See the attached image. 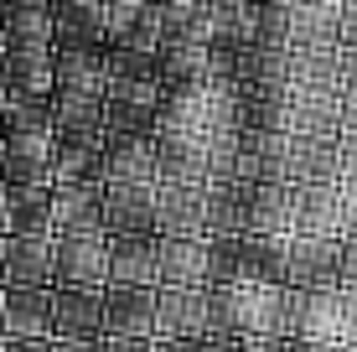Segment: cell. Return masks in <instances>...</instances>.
<instances>
[{
  "label": "cell",
  "mask_w": 357,
  "mask_h": 352,
  "mask_svg": "<svg viewBox=\"0 0 357 352\" xmlns=\"http://www.w3.org/2000/svg\"><path fill=\"white\" fill-rule=\"evenodd\" d=\"M285 337H321V342H342V332H337V290H290Z\"/></svg>",
  "instance_id": "603a6c76"
},
{
  "label": "cell",
  "mask_w": 357,
  "mask_h": 352,
  "mask_svg": "<svg viewBox=\"0 0 357 352\" xmlns=\"http://www.w3.org/2000/svg\"><path fill=\"white\" fill-rule=\"evenodd\" d=\"M342 238H357V187H342Z\"/></svg>",
  "instance_id": "7bdbcfd3"
},
{
  "label": "cell",
  "mask_w": 357,
  "mask_h": 352,
  "mask_svg": "<svg viewBox=\"0 0 357 352\" xmlns=\"http://www.w3.org/2000/svg\"><path fill=\"white\" fill-rule=\"evenodd\" d=\"M155 285L202 290L207 285V238H155Z\"/></svg>",
  "instance_id": "d6986e66"
},
{
  "label": "cell",
  "mask_w": 357,
  "mask_h": 352,
  "mask_svg": "<svg viewBox=\"0 0 357 352\" xmlns=\"http://www.w3.org/2000/svg\"><path fill=\"white\" fill-rule=\"evenodd\" d=\"M290 352H342V342H321V337H290Z\"/></svg>",
  "instance_id": "7dc6e473"
},
{
  "label": "cell",
  "mask_w": 357,
  "mask_h": 352,
  "mask_svg": "<svg viewBox=\"0 0 357 352\" xmlns=\"http://www.w3.org/2000/svg\"><path fill=\"white\" fill-rule=\"evenodd\" d=\"M0 234H6V192H0Z\"/></svg>",
  "instance_id": "681fc988"
},
{
  "label": "cell",
  "mask_w": 357,
  "mask_h": 352,
  "mask_svg": "<svg viewBox=\"0 0 357 352\" xmlns=\"http://www.w3.org/2000/svg\"><path fill=\"white\" fill-rule=\"evenodd\" d=\"M104 337H83V342H52V352H104Z\"/></svg>",
  "instance_id": "c3c4849f"
},
{
  "label": "cell",
  "mask_w": 357,
  "mask_h": 352,
  "mask_svg": "<svg viewBox=\"0 0 357 352\" xmlns=\"http://www.w3.org/2000/svg\"><path fill=\"white\" fill-rule=\"evenodd\" d=\"M342 0H290V47H337Z\"/></svg>",
  "instance_id": "1f68e13d"
},
{
  "label": "cell",
  "mask_w": 357,
  "mask_h": 352,
  "mask_svg": "<svg viewBox=\"0 0 357 352\" xmlns=\"http://www.w3.org/2000/svg\"><path fill=\"white\" fill-rule=\"evenodd\" d=\"M0 109H6V99H0Z\"/></svg>",
  "instance_id": "db71d44e"
},
{
  "label": "cell",
  "mask_w": 357,
  "mask_h": 352,
  "mask_svg": "<svg viewBox=\"0 0 357 352\" xmlns=\"http://www.w3.org/2000/svg\"><path fill=\"white\" fill-rule=\"evenodd\" d=\"M254 42L259 47H290V0L254 6Z\"/></svg>",
  "instance_id": "8d00e7d4"
},
{
  "label": "cell",
  "mask_w": 357,
  "mask_h": 352,
  "mask_svg": "<svg viewBox=\"0 0 357 352\" xmlns=\"http://www.w3.org/2000/svg\"><path fill=\"white\" fill-rule=\"evenodd\" d=\"M104 47H52V89L104 93Z\"/></svg>",
  "instance_id": "83f0119b"
},
{
  "label": "cell",
  "mask_w": 357,
  "mask_h": 352,
  "mask_svg": "<svg viewBox=\"0 0 357 352\" xmlns=\"http://www.w3.org/2000/svg\"><path fill=\"white\" fill-rule=\"evenodd\" d=\"M155 337H207V285H155Z\"/></svg>",
  "instance_id": "ffe728a7"
},
{
  "label": "cell",
  "mask_w": 357,
  "mask_h": 352,
  "mask_svg": "<svg viewBox=\"0 0 357 352\" xmlns=\"http://www.w3.org/2000/svg\"><path fill=\"white\" fill-rule=\"evenodd\" d=\"M337 332L342 342H357V290L337 285Z\"/></svg>",
  "instance_id": "74e56055"
},
{
  "label": "cell",
  "mask_w": 357,
  "mask_h": 352,
  "mask_svg": "<svg viewBox=\"0 0 357 352\" xmlns=\"http://www.w3.org/2000/svg\"><path fill=\"white\" fill-rule=\"evenodd\" d=\"M52 135H104V93L52 89Z\"/></svg>",
  "instance_id": "4dcf8cb0"
},
{
  "label": "cell",
  "mask_w": 357,
  "mask_h": 352,
  "mask_svg": "<svg viewBox=\"0 0 357 352\" xmlns=\"http://www.w3.org/2000/svg\"><path fill=\"white\" fill-rule=\"evenodd\" d=\"M337 264H342V238H311V234L285 238V285L290 290H337Z\"/></svg>",
  "instance_id": "3957f363"
},
{
  "label": "cell",
  "mask_w": 357,
  "mask_h": 352,
  "mask_svg": "<svg viewBox=\"0 0 357 352\" xmlns=\"http://www.w3.org/2000/svg\"><path fill=\"white\" fill-rule=\"evenodd\" d=\"M254 42L249 0H207V52H243Z\"/></svg>",
  "instance_id": "4316f807"
},
{
  "label": "cell",
  "mask_w": 357,
  "mask_h": 352,
  "mask_svg": "<svg viewBox=\"0 0 357 352\" xmlns=\"http://www.w3.org/2000/svg\"><path fill=\"white\" fill-rule=\"evenodd\" d=\"M249 6H264V0H249Z\"/></svg>",
  "instance_id": "816d5d0a"
},
{
  "label": "cell",
  "mask_w": 357,
  "mask_h": 352,
  "mask_svg": "<svg viewBox=\"0 0 357 352\" xmlns=\"http://www.w3.org/2000/svg\"><path fill=\"white\" fill-rule=\"evenodd\" d=\"M243 352H290V337H243Z\"/></svg>",
  "instance_id": "bcb514c9"
},
{
  "label": "cell",
  "mask_w": 357,
  "mask_h": 352,
  "mask_svg": "<svg viewBox=\"0 0 357 352\" xmlns=\"http://www.w3.org/2000/svg\"><path fill=\"white\" fill-rule=\"evenodd\" d=\"M155 234V181H104V238Z\"/></svg>",
  "instance_id": "7a4b0ae2"
},
{
  "label": "cell",
  "mask_w": 357,
  "mask_h": 352,
  "mask_svg": "<svg viewBox=\"0 0 357 352\" xmlns=\"http://www.w3.org/2000/svg\"><path fill=\"white\" fill-rule=\"evenodd\" d=\"M0 285H52V238H16L0 234Z\"/></svg>",
  "instance_id": "4fadbf2b"
},
{
  "label": "cell",
  "mask_w": 357,
  "mask_h": 352,
  "mask_svg": "<svg viewBox=\"0 0 357 352\" xmlns=\"http://www.w3.org/2000/svg\"><path fill=\"white\" fill-rule=\"evenodd\" d=\"M285 83H238V130H285Z\"/></svg>",
  "instance_id": "836d02e7"
},
{
  "label": "cell",
  "mask_w": 357,
  "mask_h": 352,
  "mask_svg": "<svg viewBox=\"0 0 357 352\" xmlns=\"http://www.w3.org/2000/svg\"><path fill=\"white\" fill-rule=\"evenodd\" d=\"M104 337H155V290L104 285Z\"/></svg>",
  "instance_id": "7c38bea8"
},
{
  "label": "cell",
  "mask_w": 357,
  "mask_h": 352,
  "mask_svg": "<svg viewBox=\"0 0 357 352\" xmlns=\"http://www.w3.org/2000/svg\"><path fill=\"white\" fill-rule=\"evenodd\" d=\"M0 187H52V135H0Z\"/></svg>",
  "instance_id": "277c9868"
},
{
  "label": "cell",
  "mask_w": 357,
  "mask_h": 352,
  "mask_svg": "<svg viewBox=\"0 0 357 352\" xmlns=\"http://www.w3.org/2000/svg\"><path fill=\"white\" fill-rule=\"evenodd\" d=\"M73 181H104L98 135H52V187H73Z\"/></svg>",
  "instance_id": "484cf974"
},
{
  "label": "cell",
  "mask_w": 357,
  "mask_h": 352,
  "mask_svg": "<svg viewBox=\"0 0 357 352\" xmlns=\"http://www.w3.org/2000/svg\"><path fill=\"white\" fill-rule=\"evenodd\" d=\"M155 47H207V0L155 6Z\"/></svg>",
  "instance_id": "d4e9b609"
},
{
  "label": "cell",
  "mask_w": 357,
  "mask_h": 352,
  "mask_svg": "<svg viewBox=\"0 0 357 352\" xmlns=\"http://www.w3.org/2000/svg\"><path fill=\"white\" fill-rule=\"evenodd\" d=\"M285 104V135H321L337 140V119H342V89H290Z\"/></svg>",
  "instance_id": "8fae6325"
},
{
  "label": "cell",
  "mask_w": 357,
  "mask_h": 352,
  "mask_svg": "<svg viewBox=\"0 0 357 352\" xmlns=\"http://www.w3.org/2000/svg\"><path fill=\"white\" fill-rule=\"evenodd\" d=\"M104 352H155V337H104Z\"/></svg>",
  "instance_id": "60d3db41"
},
{
  "label": "cell",
  "mask_w": 357,
  "mask_h": 352,
  "mask_svg": "<svg viewBox=\"0 0 357 352\" xmlns=\"http://www.w3.org/2000/svg\"><path fill=\"white\" fill-rule=\"evenodd\" d=\"M104 337V290L52 285V342H83Z\"/></svg>",
  "instance_id": "8992f818"
},
{
  "label": "cell",
  "mask_w": 357,
  "mask_h": 352,
  "mask_svg": "<svg viewBox=\"0 0 357 352\" xmlns=\"http://www.w3.org/2000/svg\"><path fill=\"white\" fill-rule=\"evenodd\" d=\"M337 135L357 140V93H342V119H337Z\"/></svg>",
  "instance_id": "f6af8a7d"
},
{
  "label": "cell",
  "mask_w": 357,
  "mask_h": 352,
  "mask_svg": "<svg viewBox=\"0 0 357 352\" xmlns=\"http://www.w3.org/2000/svg\"><path fill=\"white\" fill-rule=\"evenodd\" d=\"M47 10H52V47H104L98 0H47Z\"/></svg>",
  "instance_id": "7402d4cb"
},
{
  "label": "cell",
  "mask_w": 357,
  "mask_h": 352,
  "mask_svg": "<svg viewBox=\"0 0 357 352\" xmlns=\"http://www.w3.org/2000/svg\"><path fill=\"white\" fill-rule=\"evenodd\" d=\"M155 352H207V337H155Z\"/></svg>",
  "instance_id": "ee69618b"
},
{
  "label": "cell",
  "mask_w": 357,
  "mask_h": 352,
  "mask_svg": "<svg viewBox=\"0 0 357 352\" xmlns=\"http://www.w3.org/2000/svg\"><path fill=\"white\" fill-rule=\"evenodd\" d=\"M0 135L21 130V135H52V99H26V93H0Z\"/></svg>",
  "instance_id": "d590c367"
},
{
  "label": "cell",
  "mask_w": 357,
  "mask_h": 352,
  "mask_svg": "<svg viewBox=\"0 0 357 352\" xmlns=\"http://www.w3.org/2000/svg\"><path fill=\"white\" fill-rule=\"evenodd\" d=\"M0 352H52V337H0Z\"/></svg>",
  "instance_id": "b9f144b4"
},
{
  "label": "cell",
  "mask_w": 357,
  "mask_h": 352,
  "mask_svg": "<svg viewBox=\"0 0 357 352\" xmlns=\"http://www.w3.org/2000/svg\"><path fill=\"white\" fill-rule=\"evenodd\" d=\"M155 83L104 89V135H155Z\"/></svg>",
  "instance_id": "5bb4252c"
},
{
  "label": "cell",
  "mask_w": 357,
  "mask_h": 352,
  "mask_svg": "<svg viewBox=\"0 0 357 352\" xmlns=\"http://www.w3.org/2000/svg\"><path fill=\"white\" fill-rule=\"evenodd\" d=\"M52 285L104 290L109 285V238L104 234H63V238H52Z\"/></svg>",
  "instance_id": "6da1fadb"
},
{
  "label": "cell",
  "mask_w": 357,
  "mask_h": 352,
  "mask_svg": "<svg viewBox=\"0 0 357 352\" xmlns=\"http://www.w3.org/2000/svg\"><path fill=\"white\" fill-rule=\"evenodd\" d=\"M155 181L202 187L207 181V140L197 130H166V135H155Z\"/></svg>",
  "instance_id": "ba28073f"
},
{
  "label": "cell",
  "mask_w": 357,
  "mask_h": 352,
  "mask_svg": "<svg viewBox=\"0 0 357 352\" xmlns=\"http://www.w3.org/2000/svg\"><path fill=\"white\" fill-rule=\"evenodd\" d=\"M243 234L290 238V187L285 181H243Z\"/></svg>",
  "instance_id": "ac0fdd59"
},
{
  "label": "cell",
  "mask_w": 357,
  "mask_h": 352,
  "mask_svg": "<svg viewBox=\"0 0 357 352\" xmlns=\"http://www.w3.org/2000/svg\"><path fill=\"white\" fill-rule=\"evenodd\" d=\"M0 337H52V285H0Z\"/></svg>",
  "instance_id": "30bf717a"
},
{
  "label": "cell",
  "mask_w": 357,
  "mask_h": 352,
  "mask_svg": "<svg viewBox=\"0 0 357 352\" xmlns=\"http://www.w3.org/2000/svg\"><path fill=\"white\" fill-rule=\"evenodd\" d=\"M0 93L52 99V52H0Z\"/></svg>",
  "instance_id": "f546056e"
},
{
  "label": "cell",
  "mask_w": 357,
  "mask_h": 352,
  "mask_svg": "<svg viewBox=\"0 0 357 352\" xmlns=\"http://www.w3.org/2000/svg\"><path fill=\"white\" fill-rule=\"evenodd\" d=\"M104 181H155V135H98Z\"/></svg>",
  "instance_id": "44dd1931"
},
{
  "label": "cell",
  "mask_w": 357,
  "mask_h": 352,
  "mask_svg": "<svg viewBox=\"0 0 357 352\" xmlns=\"http://www.w3.org/2000/svg\"><path fill=\"white\" fill-rule=\"evenodd\" d=\"M290 89H342V47H290Z\"/></svg>",
  "instance_id": "d6a6232c"
},
{
  "label": "cell",
  "mask_w": 357,
  "mask_h": 352,
  "mask_svg": "<svg viewBox=\"0 0 357 352\" xmlns=\"http://www.w3.org/2000/svg\"><path fill=\"white\" fill-rule=\"evenodd\" d=\"M155 6H166V0H155Z\"/></svg>",
  "instance_id": "f5cc1de1"
},
{
  "label": "cell",
  "mask_w": 357,
  "mask_h": 352,
  "mask_svg": "<svg viewBox=\"0 0 357 352\" xmlns=\"http://www.w3.org/2000/svg\"><path fill=\"white\" fill-rule=\"evenodd\" d=\"M0 52H52L47 0H0Z\"/></svg>",
  "instance_id": "52a82bcc"
},
{
  "label": "cell",
  "mask_w": 357,
  "mask_h": 352,
  "mask_svg": "<svg viewBox=\"0 0 357 352\" xmlns=\"http://www.w3.org/2000/svg\"><path fill=\"white\" fill-rule=\"evenodd\" d=\"M337 47H357V0H342V16H337Z\"/></svg>",
  "instance_id": "f35d334b"
},
{
  "label": "cell",
  "mask_w": 357,
  "mask_h": 352,
  "mask_svg": "<svg viewBox=\"0 0 357 352\" xmlns=\"http://www.w3.org/2000/svg\"><path fill=\"white\" fill-rule=\"evenodd\" d=\"M290 234L342 238V187H290Z\"/></svg>",
  "instance_id": "9a60e30c"
},
{
  "label": "cell",
  "mask_w": 357,
  "mask_h": 352,
  "mask_svg": "<svg viewBox=\"0 0 357 352\" xmlns=\"http://www.w3.org/2000/svg\"><path fill=\"white\" fill-rule=\"evenodd\" d=\"M337 285L357 290V238H342V264H337Z\"/></svg>",
  "instance_id": "ab89813d"
},
{
  "label": "cell",
  "mask_w": 357,
  "mask_h": 352,
  "mask_svg": "<svg viewBox=\"0 0 357 352\" xmlns=\"http://www.w3.org/2000/svg\"><path fill=\"white\" fill-rule=\"evenodd\" d=\"M342 352H357V342H342Z\"/></svg>",
  "instance_id": "f907efd6"
},
{
  "label": "cell",
  "mask_w": 357,
  "mask_h": 352,
  "mask_svg": "<svg viewBox=\"0 0 357 352\" xmlns=\"http://www.w3.org/2000/svg\"><path fill=\"white\" fill-rule=\"evenodd\" d=\"M6 192V234L52 238V187H0Z\"/></svg>",
  "instance_id": "cb8c5ba5"
},
{
  "label": "cell",
  "mask_w": 357,
  "mask_h": 352,
  "mask_svg": "<svg viewBox=\"0 0 357 352\" xmlns=\"http://www.w3.org/2000/svg\"><path fill=\"white\" fill-rule=\"evenodd\" d=\"M155 238H202V187L155 181Z\"/></svg>",
  "instance_id": "2e32d148"
},
{
  "label": "cell",
  "mask_w": 357,
  "mask_h": 352,
  "mask_svg": "<svg viewBox=\"0 0 357 352\" xmlns=\"http://www.w3.org/2000/svg\"><path fill=\"white\" fill-rule=\"evenodd\" d=\"M109 285H145V290H155V234L109 238Z\"/></svg>",
  "instance_id": "f1b7e54d"
},
{
  "label": "cell",
  "mask_w": 357,
  "mask_h": 352,
  "mask_svg": "<svg viewBox=\"0 0 357 352\" xmlns=\"http://www.w3.org/2000/svg\"><path fill=\"white\" fill-rule=\"evenodd\" d=\"M285 187H342V166H337V140L321 135H285Z\"/></svg>",
  "instance_id": "5b68a950"
},
{
  "label": "cell",
  "mask_w": 357,
  "mask_h": 352,
  "mask_svg": "<svg viewBox=\"0 0 357 352\" xmlns=\"http://www.w3.org/2000/svg\"><path fill=\"white\" fill-rule=\"evenodd\" d=\"M63 234H104V181L52 187V238Z\"/></svg>",
  "instance_id": "9c48e42d"
},
{
  "label": "cell",
  "mask_w": 357,
  "mask_h": 352,
  "mask_svg": "<svg viewBox=\"0 0 357 352\" xmlns=\"http://www.w3.org/2000/svg\"><path fill=\"white\" fill-rule=\"evenodd\" d=\"M98 10H104V47L155 52V0H98Z\"/></svg>",
  "instance_id": "e0dca14e"
},
{
  "label": "cell",
  "mask_w": 357,
  "mask_h": 352,
  "mask_svg": "<svg viewBox=\"0 0 357 352\" xmlns=\"http://www.w3.org/2000/svg\"><path fill=\"white\" fill-rule=\"evenodd\" d=\"M104 89H130V83H155V52L140 47H104Z\"/></svg>",
  "instance_id": "e575fe53"
}]
</instances>
